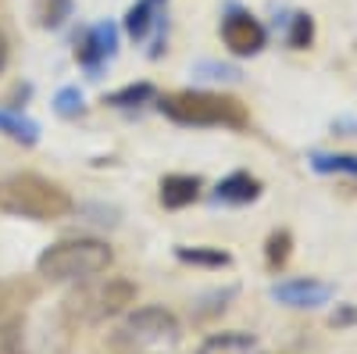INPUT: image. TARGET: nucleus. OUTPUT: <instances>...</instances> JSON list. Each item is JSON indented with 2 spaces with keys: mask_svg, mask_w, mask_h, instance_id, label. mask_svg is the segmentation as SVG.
<instances>
[{
  "mask_svg": "<svg viewBox=\"0 0 357 354\" xmlns=\"http://www.w3.org/2000/svg\"><path fill=\"white\" fill-rule=\"evenodd\" d=\"M114 54H118V25L114 22H97L82 33V40L75 47V61L86 68V75L97 79L114 61Z\"/></svg>",
  "mask_w": 357,
  "mask_h": 354,
  "instance_id": "nucleus-8",
  "label": "nucleus"
},
{
  "mask_svg": "<svg viewBox=\"0 0 357 354\" xmlns=\"http://www.w3.org/2000/svg\"><path fill=\"white\" fill-rule=\"evenodd\" d=\"M54 111L61 115V118H79V115L86 111V101H82V90H79V86H65V90H57Z\"/></svg>",
  "mask_w": 357,
  "mask_h": 354,
  "instance_id": "nucleus-20",
  "label": "nucleus"
},
{
  "mask_svg": "<svg viewBox=\"0 0 357 354\" xmlns=\"http://www.w3.org/2000/svg\"><path fill=\"white\" fill-rule=\"evenodd\" d=\"M165 8H168V0H136L126 11V33L136 43L151 36V29H158V54L165 50Z\"/></svg>",
  "mask_w": 357,
  "mask_h": 354,
  "instance_id": "nucleus-10",
  "label": "nucleus"
},
{
  "mask_svg": "<svg viewBox=\"0 0 357 354\" xmlns=\"http://www.w3.org/2000/svg\"><path fill=\"white\" fill-rule=\"evenodd\" d=\"M33 297V283H0V354H25V304Z\"/></svg>",
  "mask_w": 357,
  "mask_h": 354,
  "instance_id": "nucleus-6",
  "label": "nucleus"
},
{
  "mask_svg": "<svg viewBox=\"0 0 357 354\" xmlns=\"http://www.w3.org/2000/svg\"><path fill=\"white\" fill-rule=\"evenodd\" d=\"M236 297V286H225V290H215V293H207V297L200 301V304H207V308H197V318H204V315H215V311H225V304Z\"/></svg>",
  "mask_w": 357,
  "mask_h": 354,
  "instance_id": "nucleus-21",
  "label": "nucleus"
},
{
  "mask_svg": "<svg viewBox=\"0 0 357 354\" xmlns=\"http://www.w3.org/2000/svg\"><path fill=\"white\" fill-rule=\"evenodd\" d=\"M261 179L250 172H229L225 179L211 190V200L215 204H225V208H243V204H254L261 197Z\"/></svg>",
  "mask_w": 357,
  "mask_h": 354,
  "instance_id": "nucleus-11",
  "label": "nucleus"
},
{
  "mask_svg": "<svg viewBox=\"0 0 357 354\" xmlns=\"http://www.w3.org/2000/svg\"><path fill=\"white\" fill-rule=\"evenodd\" d=\"M175 337H178V318L161 304H146V308H136L122 326H118L114 347L122 354H136L143 347H154V344L175 340Z\"/></svg>",
  "mask_w": 357,
  "mask_h": 354,
  "instance_id": "nucleus-5",
  "label": "nucleus"
},
{
  "mask_svg": "<svg viewBox=\"0 0 357 354\" xmlns=\"http://www.w3.org/2000/svg\"><path fill=\"white\" fill-rule=\"evenodd\" d=\"M289 254H293V233H289V229H275V233L264 240V261H268V269L282 272L286 261H289Z\"/></svg>",
  "mask_w": 357,
  "mask_h": 354,
  "instance_id": "nucleus-17",
  "label": "nucleus"
},
{
  "mask_svg": "<svg viewBox=\"0 0 357 354\" xmlns=\"http://www.w3.org/2000/svg\"><path fill=\"white\" fill-rule=\"evenodd\" d=\"M129 304H136V283L129 279H107V283H93L82 286L75 293H68L61 304V322L68 330L75 326H97L104 318L122 315Z\"/></svg>",
  "mask_w": 357,
  "mask_h": 354,
  "instance_id": "nucleus-4",
  "label": "nucleus"
},
{
  "mask_svg": "<svg viewBox=\"0 0 357 354\" xmlns=\"http://www.w3.org/2000/svg\"><path fill=\"white\" fill-rule=\"evenodd\" d=\"M175 258L183 265H197V269H229L232 254L222 247H175Z\"/></svg>",
  "mask_w": 357,
  "mask_h": 354,
  "instance_id": "nucleus-15",
  "label": "nucleus"
},
{
  "mask_svg": "<svg viewBox=\"0 0 357 354\" xmlns=\"http://www.w3.org/2000/svg\"><path fill=\"white\" fill-rule=\"evenodd\" d=\"M311 40H314V18L307 11H293L286 22V43L293 50H307Z\"/></svg>",
  "mask_w": 357,
  "mask_h": 354,
  "instance_id": "nucleus-19",
  "label": "nucleus"
},
{
  "mask_svg": "<svg viewBox=\"0 0 357 354\" xmlns=\"http://www.w3.org/2000/svg\"><path fill=\"white\" fill-rule=\"evenodd\" d=\"M151 101H154V86L151 82H129V86H122V90H114V94L104 97V104H111L118 111H136V108L151 104Z\"/></svg>",
  "mask_w": 357,
  "mask_h": 354,
  "instance_id": "nucleus-16",
  "label": "nucleus"
},
{
  "mask_svg": "<svg viewBox=\"0 0 357 354\" xmlns=\"http://www.w3.org/2000/svg\"><path fill=\"white\" fill-rule=\"evenodd\" d=\"M350 322H357V308H350V304H343L336 315H333V326L340 330V326H350Z\"/></svg>",
  "mask_w": 357,
  "mask_h": 354,
  "instance_id": "nucleus-23",
  "label": "nucleus"
},
{
  "mask_svg": "<svg viewBox=\"0 0 357 354\" xmlns=\"http://www.w3.org/2000/svg\"><path fill=\"white\" fill-rule=\"evenodd\" d=\"M0 208L18 219L33 222H54L75 212V200L65 186H57L54 179H43L36 172L11 175L8 183H0Z\"/></svg>",
  "mask_w": 357,
  "mask_h": 354,
  "instance_id": "nucleus-2",
  "label": "nucleus"
},
{
  "mask_svg": "<svg viewBox=\"0 0 357 354\" xmlns=\"http://www.w3.org/2000/svg\"><path fill=\"white\" fill-rule=\"evenodd\" d=\"M311 168L318 175H354L357 179V154H336V151H311Z\"/></svg>",
  "mask_w": 357,
  "mask_h": 354,
  "instance_id": "nucleus-14",
  "label": "nucleus"
},
{
  "mask_svg": "<svg viewBox=\"0 0 357 354\" xmlns=\"http://www.w3.org/2000/svg\"><path fill=\"white\" fill-rule=\"evenodd\" d=\"M197 75H200V79H225V82H236V79H240V68L204 61V65H197Z\"/></svg>",
  "mask_w": 357,
  "mask_h": 354,
  "instance_id": "nucleus-22",
  "label": "nucleus"
},
{
  "mask_svg": "<svg viewBox=\"0 0 357 354\" xmlns=\"http://www.w3.org/2000/svg\"><path fill=\"white\" fill-rule=\"evenodd\" d=\"M158 108L168 122L190 126V129H247L250 126L247 108L225 94L178 90V94H165L158 101Z\"/></svg>",
  "mask_w": 357,
  "mask_h": 354,
  "instance_id": "nucleus-1",
  "label": "nucleus"
},
{
  "mask_svg": "<svg viewBox=\"0 0 357 354\" xmlns=\"http://www.w3.org/2000/svg\"><path fill=\"white\" fill-rule=\"evenodd\" d=\"M8 54H11V47H8V36L0 33V72H4V65H8Z\"/></svg>",
  "mask_w": 357,
  "mask_h": 354,
  "instance_id": "nucleus-24",
  "label": "nucleus"
},
{
  "mask_svg": "<svg viewBox=\"0 0 357 354\" xmlns=\"http://www.w3.org/2000/svg\"><path fill=\"white\" fill-rule=\"evenodd\" d=\"M0 133L8 140L22 143V147H36L40 143V122H33L29 115L15 111V108H0Z\"/></svg>",
  "mask_w": 357,
  "mask_h": 354,
  "instance_id": "nucleus-13",
  "label": "nucleus"
},
{
  "mask_svg": "<svg viewBox=\"0 0 357 354\" xmlns=\"http://www.w3.org/2000/svg\"><path fill=\"white\" fill-rule=\"evenodd\" d=\"M200 190H204L200 175L172 172V175H165V179H161L158 197H161V204H165L168 212H178V208H190L193 200H200Z\"/></svg>",
  "mask_w": 357,
  "mask_h": 354,
  "instance_id": "nucleus-12",
  "label": "nucleus"
},
{
  "mask_svg": "<svg viewBox=\"0 0 357 354\" xmlns=\"http://www.w3.org/2000/svg\"><path fill=\"white\" fill-rule=\"evenodd\" d=\"M222 43L236 54V57H254L264 50L268 43V29L243 8H229L222 18Z\"/></svg>",
  "mask_w": 357,
  "mask_h": 354,
  "instance_id": "nucleus-7",
  "label": "nucleus"
},
{
  "mask_svg": "<svg viewBox=\"0 0 357 354\" xmlns=\"http://www.w3.org/2000/svg\"><path fill=\"white\" fill-rule=\"evenodd\" d=\"M254 347H257V340L247 333H222V337L207 340L200 347V354H250Z\"/></svg>",
  "mask_w": 357,
  "mask_h": 354,
  "instance_id": "nucleus-18",
  "label": "nucleus"
},
{
  "mask_svg": "<svg viewBox=\"0 0 357 354\" xmlns=\"http://www.w3.org/2000/svg\"><path fill=\"white\" fill-rule=\"evenodd\" d=\"M111 247L93 236H68V240L50 244L40 258H36V272L47 283H82L93 279L100 272L111 269Z\"/></svg>",
  "mask_w": 357,
  "mask_h": 354,
  "instance_id": "nucleus-3",
  "label": "nucleus"
},
{
  "mask_svg": "<svg viewBox=\"0 0 357 354\" xmlns=\"http://www.w3.org/2000/svg\"><path fill=\"white\" fill-rule=\"evenodd\" d=\"M333 286L321 283V279H311V276H296V279H282L272 286V297L286 308H321L333 301Z\"/></svg>",
  "mask_w": 357,
  "mask_h": 354,
  "instance_id": "nucleus-9",
  "label": "nucleus"
}]
</instances>
